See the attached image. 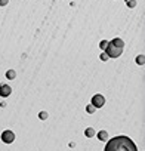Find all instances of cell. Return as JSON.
Masks as SVG:
<instances>
[{
	"mask_svg": "<svg viewBox=\"0 0 145 151\" xmlns=\"http://www.w3.org/2000/svg\"><path fill=\"white\" fill-rule=\"evenodd\" d=\"M96 136H98L99 141H105V139L108 138V133H107V130H99V132L96 133Z\"/></svg>",
	"mask_w": 145,
	"mask_h": 151,
	"instance_id": "cell-7",
	"label": "cell"
},
{
	"mask_svg": "<svg viewBox=\"0 0 145 151\" xmlns=\"http://www.w3.org/2000/svg\"><path fill=\"white\" fill-rule=\"evenodd\" d=\"M127 8H135L136 6V0H126Z\"/></svg>",
	"mask_w": 145,
	"mask_h": 151,
	"instance_id": "cell-11",
	"label": "cell"
},
{
	"mask_svg": "<svg viewBox=\"0 0 145 151\" xmlns=\"http://www.w3.org/2000/svg\"><path fill=\"white\" fill-rule=\"evenodd\" d=\"M0 138H2V141H3L5 144H12V142L15 141V133H14L12 130H5Z\"/></svg>",
	"mask_w": 145,
	"mask_h": 151,
	"instance_id": "cell-4",
	"label": "cell"
},
{
	"mask_svg": "<svg viewBox=\"0 0 145 151\" xmlns=\"http://www.w3.org/2000/svg\"><path fill=\"white\" fill-rule=\"evenodd\" d=\"M136 64L138 65H144L145 64V56L144 55H138L136 56Z\"/></svg>",
	"mask_w": 145,
	"mask_h": 151,
	"instance_id": "cell-10",
	"label": "cell"
},
{
	"mask_svg": "<svg viewBox=\"0 0 145 151\" xmlns=\"http://www.w3.org/2000/svg\"><path fill=\"white\" fill-rule=\"evenodd\" d=\"M101 59H102V61H107V59H108V55H107L105 52H104V53H101Z\"/></svg>",
	"mask_w": 145,
	"mask_h": 151,
	"instance_id": "cell-16",
	"label": "cell"
},
{
	"mask_svg": "<svg viewBox=\"0 0 145 151\" xmlns=\"http://www.w3.org/2000/svg\"><path fill=\"white\" fill-rule=\"evenodd\" d=\"M9 3V0H0V6H6Z\"/></svg>",
	"mask_w": 145,
	"mask_h": 151,
	"instance_id": "cell-15",
	"label": "cell"
},
{
	"mask_svg": "<svg viewBox=\"0 0 145 151\" xmlns=\"http://www.w3.org/2000/svg\"><path fill=\"white\" fill-rule=\"evenodd\" d=\"M95 108H102L104 105H105V96H102V95H93L92 96V102H90Z\"/></svg>",
	"mask_w": 145,
	"mask_h": 151,
	"instance_id": "cell-3",
	"label": "cell"
},
{
	"mask_svg": "<svg viewBox=\"0 0 145 151\" xmlns=\"http://www.w3.org/2000/svg\"><path fill=\"white\" fill-rule=\"evenodd\" d=\"M86 111H88L89 114H93V113H95V107H93L92 104H89V105L86 107Z\"/></svg>",
	"mask_w": 145,
	"mask_h": 151,
	"instance_id": "cell-12",
	"label": "cell"
},
{
	"mask_svg": "<svg viewBox=\"0 0 145 151\" xmlns=\"http://www.w3.org/2000/svg\"><path fill=\"white\" fill-rule=\"evenodd\" d=\"M12 93V88L9 86V85H0V96L2 98H8L9 95Z\"/></svg>",
	"mask_w": 145,
	"mask_h": 151,
	"instance_id": "cell-5",
	"label": "cell"
},
{
	"mask_svg": "<svg viewBox=\"0 0 145 151\" xmlns=\"http://www.w3.org/2000/svg\"><path fill=\"white\" fill-rule=\"evenodd\" d=\"M105 53L108 55V58H118L123 53V49H120V47L114 46L111 42H108V46L105 49Z\"/></svg>",
	"mask_w": 145,
	"mask_h": 151,
	"instance_id": "cell-2",
	"label": "cell"
},
{
	"mask_svg": "<svg viewBox=\"0 0 145 151\" xmlns=\"http://www.w3.org/2000/svg\"><path fill=\"white\" fill-rule=\"evenodd\" d=\"M15 77H17V73H15V70H8V71H6V79L14 80Z\"/></svg>",
	"mask_w": 145,
	"mask_h": 151,
	"instance_id": "cell-9",
	"label": "cell"
},
{
	"mask_svg": "<svg viewBox=\"0 0 145 151\" xmlns=\"http://www.w3.org/2000/svg\"><path fill=\"white\" fill-rule=\"evenodd\" d=\"M39 117H40L42 120H46V119H47V113H46V111H40Z\"/></svg>",
	"mask_w": 145,
	"mask_h": 151,
	"instance_id": "cell-14",
	"label": "cell"
},
{
	"mask_svg": "<svg viewBox=\"0 0 145 151\" xmlns=\"http://www.w3.org/2000/svg\"><path fill=\"white\" fill-rule=\"evenodd\" d=\"M85 135H86L88 138H93V136L96 135V132H95V129H93V127H88V129L85 130Z\"/></svg>",
	"mask_w": 145,
	"mask_h": 151,
	"instance_id": "cell-8",
	"label": "cell"
},
{
	"mask_svg": "<svg viewBox=\"0 0 145 151\" xmlns=\"http://www.w3.org/2000/svg\"><path fill=\"white\" fill-rule=\"evenodd\" d=\"M111 43H113L114 46H117V47H120V49H123V47H124V42H123L121 39H118V37H116V39H113V40H111Z\"/></svg>",
	"mask_w": 145,
	"mask_h": 151,
	"instance_id": "cell-6",
	"label": "cell"
},
{
	"mask_svg": "<svg viewBox=\"0 0 145 151\" xmlns=\"http://www.w3.org/2000/svg\"><path fill=\"white\" fill-rule=\"evenodd\" d=\"M107 46H108V42H107V40H102V42L99 43V47H101L102 50H105V49H107Z\"/></svg>",
	"mask_w": 145,
	"mask_h": 151,
	"instance_id": "cell-13",
	"label": "cell"
},
{
	"mask_svg": "<svg viewBox=\"0 0 145 151\" xmlns=\"http://www.w3.org/2000/svg\"><path fill=\"white\" fill-rule=\"evenodd\" d=\"M104 151H138V148L129 136L118 135V136L111 138L107 142Z\"/></svg>",
	"mask_w": 145,
	"mask_h": 151,
	"instance_id": "cell-1",
	"label": "cell"
}]
</instances>
